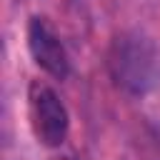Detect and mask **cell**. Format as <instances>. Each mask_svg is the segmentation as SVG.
Listing matches in <instances>:
<instances>
[{"label":"cell","instance_id":"277c9868","mask_svg":"<svg viewBox=\"0 0 160 160\" xmlns=\"http://www.w3.org/2000/svg\"><path fill=\"white\" fill-rule=\"evenodd\" d=\"M65 160H70V158H65Z\"/></svg>","mask_w":160,"mask_h":160},{"label":"cell","instance_id":"7a4b0ae2","mask_svg":"<svg viewBox=\"0 0 160 160\" xmlns=\"http://www.w3.org/2000/svg\"><path fill=\"white\" fill-rule=\"evenodd\" d=\"M28 120L35 140L45 148H60L70 130V115L62 105L60 95L40 82L32 80L28 88Z\"/></svg>","mask_w":160,"mask_h":160},{"label":"cell","instance_id":"3957f363","mask_svg":"<svg viewBox=\"0 0 160 160\" xmlns=\"http://www.w3.org/2000/svg\"><path fill=\"white\" fill-rule=\"evenodd\" d=\"M28 50L40 70H45L50 78L62 80L70 72V60L65 52V45L60 42L58 32L50 28L45 18H32L28 22Z\"/></svg>","mask_w":160,"mask_h":160},{"label":"cell","instance_id":"6da1fadb","mask_svg":"<svg viewBox=\"0 0 160 160\" xmlns=\"http://www.w3.org/2000/svg\"><path fill=\"white\" fill-rule=\"evenodd\" d=\"M105 65L110 80L130 95H145L160 85V50L140 32L118 35L108 48Z\"/></svg>","mask_w":160,"mask_h":160}]
</instances>
